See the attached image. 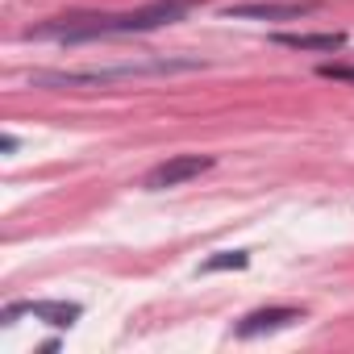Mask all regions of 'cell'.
I'll return each instance as SVG.
<instances>
[{"label":"cell","mask_w":354,"mask_h":354,"mask_svg":"<svg viewBox=\"0 0 354 354\" xmlns=\"http://www.w3.org/2000/svg\"><path fill=\"white\" fill-rule=\"evenodd\" d=\"M209 167H213V154H171V158H162L158 167H150V171H146L142 188H146V192L180 188V184L196 180V175H205Z\"/></svg>","instance_id":"cell-4"},{"label":"cell","mask_w":354,"mask_h":354,"mask_svg":"<svg viewBox=\"0 0 354 354\" xmlns=\"http://www.w3.org/2000/svg\"><path fill=\"white\" fill-rule=\"evenodd\" d=\"M21 313L46 321V325H55V329H71V325L84 317V308H80L75 300H26V304H9V308H5V325H13Z\"/></svg>","instance_id":"cell-5"},{"label":"cell","mask_w":354,"mask_h":354,"mask_svg":"<svg viewBox=\"0 0 354 354\" xmlns=\"http://www.w3.org/2000/svg\"><path fill=\"white\" fill-rule=\"evenodd\" d=\"M317 75L321 80H337V84H354V63H321Z\"/></svg>","instance_id":"cell-9"},{"label":"cell","mask_w":354,"mask_h":354,"mask_svg":"<svg viewBox=\"0 0 354 354\" xmlns=\"http://www.w3.org/2000/svg\"><path fill=\"white\" fill-rule=\"evenodd\" d=\"M321 9V0H246V5H225L221 17L230 21H304Z\"/></svg>","instance_id":"cell-3"},{"label":"cell","mask_w":354,"mask_h":354,"mask_svg":"<svg viewBox=\"0 0 354 354\" xmlns=\"http://www.w3.org/2000/svg\"><path fill=\"white\" fill-rule=\"evenodd\" d=\"M304 313L292 308V304H271V308H254L238 321V337H259V333H275V329H288L292 321H300Z\"/></svg>","instance_id":"cell-6"},{"label":"cell","mask_w":354,"mask_h":354,"mask_svg":"<svg viewBox=\"0 0 354 354\" xmlns=\"http://www.w3.org/2000/svg\"><path fill=\"white\" fill-rule=\"evenodd\" d=\"M196 59H154V63H125V67H104V71H34V88H96L113 80H138V75H171V71H196Z\"/></svg>","instance_id":"cell-2"},{"label":"cell","mask_w":354,"mask_h":354,"mask_svg":"<svg viewBox=\"0 0 354 354\" xmlns=\"http://www.w3.org/2000/svg\"><path fill=\"white\" fill-rule=\"evenodd\" d=\"M201 0H150L142 9L129 13H67L50 17L42 26H30L26 38L38 42H96V38H129V34H150L162 26L184 21L188 9H196Z\"/></svg>","instance_id":"cell-1"},{"label":"cell","mask_w":354,"mask_h":354,"mask_svg":"<svg viewBox=\"0 0 354 354\" xmlns=\"http://www.w3.org/2000/svg\"><path fill=\"white\" fill-rule=\"evenodd\" d=\"M246 263H250L246 250H217L213 259L201 263V271H225V267H246Z\"/></svg>","instance_id":"cell-8"},{"label":"cell","mask_w":354,"mask_h":354,"mask_svg":"<svg viewBox=\"0 0 354 354\" xmlns=\"http://www.w3.org/2000/svg\"><path fill=\"white\" fill-rule=\"evenodd\" d=\"M275 46H288V50H313V55H333L346 46V34H275L271 38Z\"/></svg>","instance_id":"cell-7"},{"label":"cell","mask_w":354,"mask_h":354,"mask_svg":"<svg viewBox=\"0 0 354 354\" xmlns=\"http://www.w3.org/2000/svg\"><path fill=\"white\" fill-rule=\"evenodd\" d=\"M0 150L13 154V150H17V133H5V138H0Z\"/></svg>","instance_id":"cell-10"}]
</instances>
